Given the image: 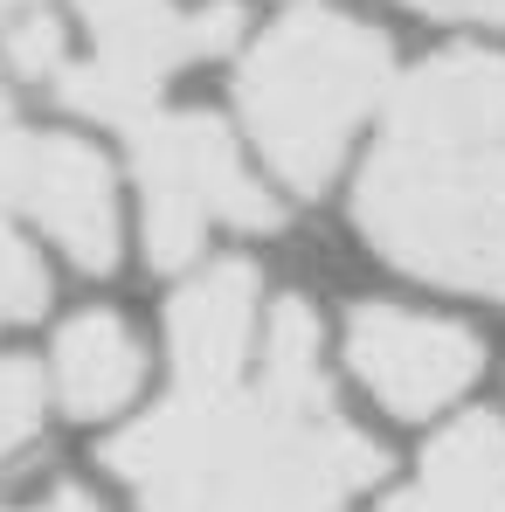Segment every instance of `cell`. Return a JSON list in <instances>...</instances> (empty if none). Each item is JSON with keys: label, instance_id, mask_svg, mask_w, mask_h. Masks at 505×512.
<instances>
[{"label": "cell", "instance_id": "14", "mask_svg": "<svg viewBox=\"0 0 505 512\" xmlns=\"http://www.w3.org/2000/svg\"><path fill=\"white\" fill-rule=\"evenodd\" d=\"M0 512H97V506H90L84 492L63 485V492H49V499H35V506H0Z\"/></svg>", "mask_w": 505, "mask_h": 512}, {"label": "cell", "instance_id": "11", "mask_svg": "<svg viewBox=\"0 0 505 512\" xmlns=\"http://www.w3.org/2000/svg\"><path fill=\"white\" fill-rule=\"evenodd\" d=\"M49 374L28 360V353H7L0 346V471L14 457H28V443L42 436V416H49Z\"/></svg>", "mask_w": 505, "mask_h": 512}, {"label": "cell", "instance_id": "3", "mask_svg": "<svg viewBox=\"0 0 505 512\" xmlns=\"http://www.w3.org/2000/svg\"><path fill=\"white\" fill-rule=\"evenodd\" d=\"M395 49L374 21L333 0L284 7L236 63V111L256 160L291 194H319L346 160L353 132L381 104Z\"/></svg>", "mask_w": 505, "mask_h": 512}, {"label": "cell", "instance_id": "2", "mask_svg": "<svg viewBox=\"0 0 505 512\" xmlns=\"http://www.w3.org/2000/svg\"><path fill=\"white\" fill-rule=\"evenodd\" d=\"M374 478L381 450L333 409L319 367V312L305 298H277L263 312L256 374L222 402L201 512H346Z\"/></svg>", "mask_w": 505, "mask_h": 512}, {"label": "cell", "instance_id": "1", "mask_svg": "<svg viewBox=\"0 0 505 512\" xmlns=\"http://www.w3.org/2000/svg\"><path fill=\"white\" fill-rule=\"evenodd\" d=\"M353 222L381 263L505 305V56H429L395 90Z\"/></svg>", "mask_w": 505, "mask_h": 512}, {"label": "cell", "instance_id": "5", "mask_svg": "<svg viewBox=\"0 0 505 512\" xmlns=\"http://www.w3.org/2000/svg\"><path fill=\"white\" fill-rule=\"evenodd\" d=\"M132 139V180H139V236L153 270H187L222 229L263 236L277 229V194L263 187L236 146V132L201 104H160Z\"/></svg>", "mask_w": 505, "mask_h": 512}, {"label": "cell", "instance_id": "15", "mask_svg": "<svg viewBox=\"0 0 505 512\" xmlns=\"http://www.w3.org/2000/svg\"><path fill=\"white\" fill-rule=\"evenodd\" d=\"M35 7H56V0H0V28H14V21L35 14Z\"/></svg>", "mask_w": 505, "mask_h": 512}, {"label": "cell", "instance_id": "13", "mask_svg": "<svg viewBox=\"0 0 505 512\" xmlns=\"http://www.w3.org/2000/svg\"><path fill=\"white\" fill-rule=\"evenodd\" d=\"M429 21H457V28H505V0H402Z\"/></svg>", "mask_w": 505, "mask_h": 512}, {"label": "cell", "instance_id": "4", "mask_svg": "<svg viewBox=\"0 0 505 512\" xmlns=\"http://www.w3.org/2000/svg\"><path fill=\"white\" fill-rule=\"evenodd\" d=\"M236 0H70V49L49 77V97L97 125H146L180 70L222 56L236 42Z\"/></svg>", "mask_w": 505, "mask_h": 512}, {"label": "cell", "instance_id": "6", "mask_svg": "<svg viewBox=\"0 0 505 512\" xmlns=\"http://www.w3.org/2000/svg\"><path fill=\"white\" fill-rule=\"evenodd\" d=\"M0 215L84 277L118 270L125 256V208H118L111 160L84 132L35 125L7 70H0Z\"/></svg>", "mask_w": 505, "mask_h": 512}, {"label": "cell", "instance_id": "10", "mask_svg": "<svg viewBox=\"0 0 505 512\" xmlns=\"http://www.w3.org/2000/svg\"><path fill=\"white\" fill-rule=\"evenodd\" d=\"M381 512H505V429L492 416L450 423Z\"/></svg>", "mask_w": 505, "mask_h": 512}, {"label": "cell", "instance_id": "9", "mask_svg": "<svg viewBox=\"0 0 505 512\" xmlns=\"http://www.w3.org/2000/svg\"><path fill=\"white\" fill-rule=\"evenodd\" d=\"M49 402L70 416V423H111L139 402L146 388V340L132 333L125 312L111 305H90L70 312L56 333H49Z\"/></svg>", "mask_w": 505, "mask_h": 512}, {"label": "cell", "instance_id": "8", "mask_svg": "<svg viewBox=\"0 0 505 512\" xmlns=\"http://www.w3.org/2000/svg\"><path fill=\"white\" fill-rule=\"evenodd\" d=\"M263 284L243 256L208 263L194 277H180V291L167 298V353L173 381L194 388H229L256 374V346H263Z\"/></svg>", "mask_w": 505, "mask_h": 512}, {"label": "cell", "instance_id": "12", "mask_svg": "<svg viewBox=\"0 0 505 512\" xmlns=\"http://www.w3.org/2000/svg\"><path fill=\"white\" fill-rule=\"evenodd\" d=\"M49 305V270H42V250L0 215V333L7 326H28L35 312Z\"/></svg>", "mask_w": 505, "mask_h": 512}, {"label": "cell", "instance_id": "7", "mask_svg": "<svg viewBox=\"0 0 505 512\" xmlns=\"http://www.w3.org/2000/svg\"><path fill=\"white\" fill-rule=\"evenodd\" d=\"M339 346H346L353 381L395 423H429V416L457 409L485 374V346L471 326H457L443 312H416V305H388V298L353 305Z\"/></svg>", "mask_w": 505, "mask_h": 512}]
</instances>
